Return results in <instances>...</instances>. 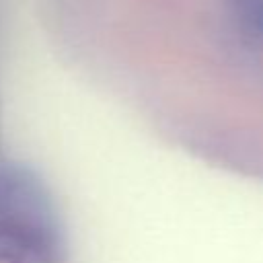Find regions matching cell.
Segmentation results:
<instances>
[{"label": "cell", "instance_id": "6da1fadb", "mask_svg": "<svg viewBox=\"0 0 263 263\" xmlns=\"http://www.w3.org/2000/svg\"><path fill=\"white\" fill-rule=\"evenodd\" d=\"M62 236L53 201L27 168H0V263H55Z\"/></svg>", "mask_w": 263, "mask_h": 263}, {"label": "cell", "instance_id": "7a4b0ae2", "mask_svg": "<svg viewBox=\"0 0 263 263\" xmlns=\"http://www.w3.org/2000/svg\"><path fill=\"white\" fill-rule=\"evenodd\" d=\"M232 12L242 35L263 47V0H232Z\"/></svg>", "mask_w": 263, "mask_h": 263}]
</instances>
